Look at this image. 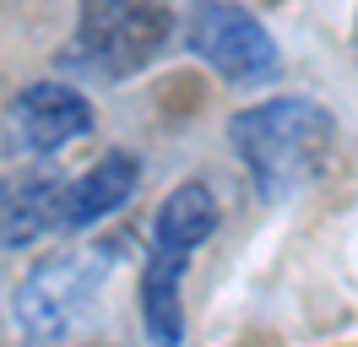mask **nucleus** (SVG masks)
Here are the masks:
<instances>
[{
    "mask_svg": "<svg viewBox=\"0 0 358 347\" xmlns=\"http://www.w3.org/2000/svg\"><path fill=\"white\" fill-rule=\"evenodd\" d=\"M11 125H17V141L27 152L49 157V152L71 147V141H82L92 130V104L66 82H33L11 104Z\"/></svg>",
    "mask_w": 358,
    "mask_h": 347,
    "instance_id": "obj_5",
    "label": "nucleus"
},
{
    "mask_svg": "<svg viewBox=\"0 0 358 347\" xmlns=\"http://www.w3.org/2000/svg\"><path fill=\"white\" fill-rule=\"evenodd\" d=\"M185 43L190 55H201L217 76L239 87H255V82H271L277 76V43L261 22L250 17L245 6H228V0H201L190 22H185Z\"/></svg>",
    "mask_w": 358,
    "mask_h": 347,
    "instance_id": "obj_4",
    "label": "nucleus"
},
{
    "mask_svg": "<svg viewBox=\"0 0 358 347\" xmlns=\"http://www.w3.org/2000/svg\"><path fill=\"white\" fill-rule=\"evenodd\" d=\"M179 288H185V260L163 255V250H147V266H141V320H147L152 347H179L185 342Z\"/></svg>",
    "mask_w": 358,
    "mask_h": 347,
    "instance_id": "obj_9",
    "label": "nucleus"
},
{
    "mask_svg": "<svg viewBox=\"0 0 358 347\" xmlns=\"http://www.w3.org/2000/svg\"><path fill=\"white\" fill-rule=\"evenodd\" d=\"M331 114L315 98H266L250 104L228 120V141L245 157L255 195L261 201H282L304 179L320 174L326 152H331Z\"/></svg>",
    "mask_w": 358,
    "mask_h": 347,
    "instance_id": "obj_1",
    "label": "nucleus"
},
{
    "mask_svg": "<svg viewBox=\"0 0 358 347\" xmlns=\"http://www.w3.org/2000/svg\"><path fill=\"white\" fill-rule=\"evenodd\" d=\"M109 271H114V244L66 250V255L44 260L17 288V304H11L22 337H33V342H66L71 331L87 320V309H92V299H98V288H103Z\"/></svg>",
    "mask_w": 358,
    "mask_h": 347,
    "instance_id": "obj_2",
    "label": "nucleus"
},
{
    "mask_svg": "<svg viewBox=\"0 0 358 347\" xmlns=\"http://www.w3.org/2000/svg\"><path fill=\"white\" fill-rule=\"evenodd\" d=\"M60 174H6L0 179V250H27L44 234H60Z\"/></svg>",
    "mask_w": 358,
    "mask_h": 347,
    "instance_id": "obj_6",
    "label": "nucleus"
},
{
    "mask_svg": "<svg viewBox=\"0 0 358 347\" xmlns=\"http://www.w3.org/2000/svg\"><path fill=\"white\" fill-rule=\"evenodd\" d=\"M169 33H174L169 0H82V17H76L82 60H92L109 76H131L152 65Z\"/></svg>",
    "mask_w": 358,
    "mask_h": 347,
    "instance_id": "obj_3",
    "label": "nucleus"
},
{
    "mask_svg": "<svg viewBox=\"0 0 358 347\" xmlns=\"http://www.w3.org/2000/svg\"><path fill=\"white\" fill-rule=\"evenodd\" d=\"M136 157L131 152H109L98 157L87 174L66 179V195H60V234H76V228H92L98 217L120 212L136 190Z\"/></svg>",
    "mask_w": 358,
    "mask_h": 347,
    "instance_id": "obj_7",
    "label": "nucleus"
},
{
    "mask_svg": "<svg viewBox=\"0 0 358 347\" xmlns=\"http://www.w3.org/2000/svg\"><path fill=\"white\" fill-rule=\"evenodd\" d=\"M217 234V201L201 179H185L179 190H169V201L157 206V222H152V250L174 260H190L196 244Z\"/></svg>",
    "mask_w": 358,
    "mask_h": 347,
    "instance_id": "obj_8",
    "label": "nucleus"
}]
</instances>
